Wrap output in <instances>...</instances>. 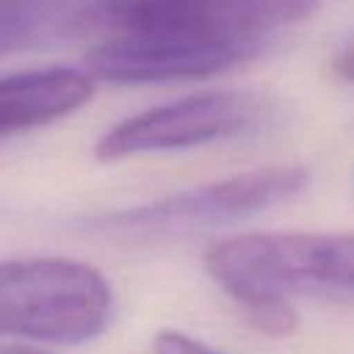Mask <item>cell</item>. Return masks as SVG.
Wrapping results in <instances>:
<instances>
[{"label": "cell", "instance_id": "6da1fadb", "mask_svg": "<svg viewBox=\"0 0 354 354\" xmlns=\"http://www.w3.org/2000/svg\"><path fill=\"white\" fill-rule=\"evenodd\" d=\"M205 268L257 329L288 335L290 296H354V232H246L210 246Z\"/></svg>", "mask_w": 354, "mask_h": 354}, {"label": "cell", "instance_id": "7a4b0ae2", "mask_svg": "<svg viewBox=\"0 0 354 354\" xmlns=\"http://www.w3.org/2000/svg\"><path fill=\"white\" fill-rule=\"evenodd\" d=\"M113 313L108 279L69 257H28L0 263V335L86 343L102 335Z\"/></svg>", "mask_w": 354, "mask_h": 354}, {"label": "cell", "instance_id": "3957f363", "mask_svg": "<svg viewBox=\"0 0 354 354\" xmlns=\"http://www.w3.org/2000/svg\"><path fill=\"white\" fill-rule=\"evenodd\" d=\"M307 183H310V171L304 166H263L138 207L116 210L100 218L97 230L124 241H152V238L158 241V238L185 235L271 210L301 194Z\"/></svg>", "mask_w": 354, "mask_h": 354}, {"label": "cell", "instance_id": "277c9868", "mask_svg": "<svg viewBox=\"0 0 354 354\" xmlns=\"http://www.w3.org/2000/svg\"><path fill=\"white\" fill-rule=\"evenodd\" d=\"M268 116L266 100L249 91L188 94L113 124L94 147L100 160H119L141 152L191 149L243 136Z\"/></svg>", "mask_w": 354, "mask_h": 354}, {"label": "cell", "instance_id": "5b68a950", "mask_svg": "<svg viewBox=\"0 0 354 354\" xmlns=\"http://www.w3.org/2000/svg\"><path fill=\"white\" fill-rule=\"evenodd\" d=\"M321 0H102L94 14L111 30H180L263 47L274 30L318 11Z\"/></svg>", "mask_w": 354, "mask_h": 354}, {"label": "cell", "instance_id": "8992f818", "mask_svg": "<svg viewBox=\"0 0 354 354\" xmlns=\"http://www.w3.org/2000/svg\"><path fill=\"white\" fill-rule=\"evenodd\" d=\"M260 47L180 30H111L91 47L88 75L108 83H166L224 72Z\"/></svg>", "mask_w": 354, "mask_h": 354}, {"label": "cell", "instance_id": "52a82bcc", "mask_svg": "<svg viewBox=\"0 0 354 354\" xmlns=\"http://www.w3.org/2000/svg\"><path fill=\"white\" fill-rule=\"evenodd\" d=\"M94 94V77L72 66L0 77V136L44 127L75 113Z\"/></svg>", "mask_w": 354, "mask_h": 354}, {"label": "cell", "instance_id": "ba28073f", "mask_svg": "<svg viewBox=\"0 0 354 354\" xmlns=\"http://www.w3.org/2000/svg\"><path fill=\"white\" fill-rule=\"evenodd\" d=\"M86 8L72 0H0V55L41 44L72 28Z\"/></svg>", "mask_w": 354, "mask_h": 354}, {"label": "cell", "instance_id": "9c48e42d", "mask_svg": "<svg viewBox=\"0 0 354 354\" xmlns=\"http://www.w3.org/2000/svg\"><path fill=\"white\" fill-rule=\"evenodd\" d=\"M152 351L155 354H224L213 346H207L205 340H196L185 332H177V329H163L155 335L152 340Z\"/></svg>", "mask_w": 354, "mask_h": 354}, {"label": "cell", "instance_id": "30bf717a", "mask_svg": "<svg viewBox=\"0 0 354 354\" xmlns=\"http://www.w3.org/2000/svg\"><path fill=\"white\" fill-rule=\"evenodd\" d=\"M335 72H337L343 80L354 83V41H351L346 50H340V55L335 58Z\"/></svg>", "mask_w": 354, "mask_h": 354}, {"label": "cell", "instance_id": "8fae6325", "mask_svg": "<svg viewBox=\"0 0 354 354\" xmlns=\"http://www.w3.org/2000/svg\"><path fill=\"white\" fill-rule=\"evenodd\" d=\"M0 354H47V351H39L30 346H0Z\"/></svg>", "mask_w": 354, "mask_h": 354}]
</instances>
